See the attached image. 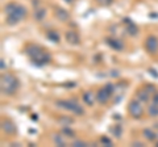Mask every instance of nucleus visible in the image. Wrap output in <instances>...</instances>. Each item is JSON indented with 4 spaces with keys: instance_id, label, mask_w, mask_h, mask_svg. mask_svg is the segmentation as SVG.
Instances as JSON below:
<instances>
[{
    "instance_id": "nucleus-1",
    "label": "nucleus",
    "mask_w": 158,
    "mask_h": 147,
    "mask_svg": "<svg viewBox=\"0 0 158 147\" xmlns=\"http://www.w3.org/2000/svg\"><path fill=\"white\" fill-rule=\"evenodd\" d=\"M4 12L7 14V24L8 25H16L17 22H20L24 17L27 16V8L24 6H20L17 3H8L4 7Z\"/></svg>"
},
{
    "instance_id": "nucleus-2",
    "label": "nucleus",
    "mask_w": 158,
    "mask_h": 147,
    "mask_svg": "<svg viewBox=\"0 0 158 147\" xmlns=\"http://www.w3.org/2000/svg\"><path fill=\"white\" fill-rule=\"evenodd\" d=\"M25 53L27 55L31 58V61L37 66H44V65H48L50 62V55L49 53L45 51L41 46H37V45H28L25 47Z\"/></svg>"
},
{
    "instance_id": "nucleus-3",
    "label": "nucleus",
    "mask_w": 158,
    "mask_h": 147,
    "mask_svg": "<svg viewBox=\"0 0 158 147\" xmlns=\"http://www.w3.org/2000/svg\"><path fill=\"white\" fill-rule=\"evenodd\" d=\"M19 89V80L15 77L12 74H3L0 77V91L3 95L12 96L16 93Z\"/></svg>"
},
{
    "instance_id": "nucleus-4",
    "label": "nucleus",
    "mask_w": 158,
    "mask_h": 147,
    "mask_svg": "<svg viewBox=\"0 0 158 147\" xmlns=\"http://www.w3.org/2000/svg\"><path fill=\"white\" fill-rule=\"evenodd\" d=\"M57 105L59 108H62V109H66L69 112H73V113H75L78 116H82L85 114V110H83V108L77 104L75 101H71V100H59L57 101Z\"/></svg>"
},
{
    "instance_id": "nucleus-5",
    "label": "nucleus",
    "mask_w": 158,
    "mask_h": 147,
    "mask_svg": "<svg viewBox=\"0 0 158 147\" xmlns=\"http://www.w3.org/2000/svg\"><path fill=\"white\" fill-rule=\"evenodd\" d=\"M112 93H113V84L108 83L107 85H104L103 88H100V89L98 91L96 100L100 102V104H106V102L110 100V97L112 96Z\"/></svg>"
},
{
    "instance_id": "nucleus-6",
    "label": "nucleus",
    "mask_w": 158,
    "mask_h": 147,
    "mask_svg": "<svg viewBox=\"0 0 158 147\" xmlns=\"http://www.w3.org/2000/svg\"><path fill=\"white\" fill-rule=\"evenodd\" d=\"M128 112L133 118H140V117L144 114V108L141 105L140 100H132L128 105Z\"/></svg>"
},
{
    "instance_id": "nucleus-7",
    "label": "nucleus",
    "mask_w": 158,
    "mask_h": 147,
    "mask_svg": "<svg viewBox=\"0 0 158 147\" xmlns=\"http://www.w3.org/2000/svg\"><path fill=\"white\" fill-rule=\"evenodd\" d=\"M145 47L150 54H156L158 51V38L154 36H149L145 40Z\"/></svg>"
},
{
    "instance_id": "nucleus-8",
    "label": "nucleus",
    "mask_w": 158,
    "mask_h": 147,
    "mask_svg": "<svg viewBox=\"0 0 158 147\" xmlns=\"http://www.w3.org/2000/svg\"><path fill=\"white\" fill-rule=\"evenodd\" d=\"M2 130L6 134H9V135H15L17 133L16 125H15L11 120H3L2 121Z\"/></svg>"
},
{
    "instance_id": "nucleus-9",
    "label": "nucleus",
    "mask_w": 158,
    "mask_h": 147,
    "mask_svg": "<svg viewBox=\"0 0 158 147\" xmlns=\"http://www.w3.org/2000/svg\"><path fill=\"white\" fill-rule=\"evenodd\" d=\"M65 37H66V41H67L69 43H71V45H78V43L81 42L78 33H77L75 30H69V32H66Z\"/></svg>"
},
{
    "instance_id": "nucleus-10",
    "label": "nucleus",
    "mask_w": 158,
    "mask_h": 147,
    "mask_svg": "<svg viewBox=\"0 0 158 147\" xmlns=\"http://www.w3.org/2000/svg\"><path fill=\"white\" fill-rule=\"evenodd\" d=\"M107 43H108V46H110L111 49H113V50H117V51H120L124 49V45H123V42L120 40H115V38H108L107 40Z\"/></svg>"
},
{
    "instance_id": "nucleus-11",
    "label": "nucleus",
    "mask_w": 158,
    "mask_h": 147,
    "mask_svg": "<svg viewBox=\"0 0 158 147\" xmlns=\"http://www.w3.org/2000/svg\"><path fill=\"white\" fill-rule=\"evenodd\" d=\"M56 17L58 18L59 21L65 22V21L69 20L70 14H69V12L66 11V9H63V8H57V9H56Z\"/></svg>"
},
{
    "instance_id": "nucleus-12",
    "label": "nucleus",
    "mask_w": 158,
    "mask_h": 147,
    "mask_svg": "<svg viewBox=\"0 0 158 147\" xmlns=\"http://www.w3.org/2000/svg\"><path fill=\"white\" fill-rule=\"evenodd\" d=\"M150 92L146 89V88H144V89H141V91H138V93H137V100H140L141 102H148L150 99Z\"/></svg>"
},
{
    "instance_id": "nucleus-13",
    "label": "nucleus",
    "mask_w": 158,
    "mask_h": 147,
    "mask_svg": "<svg viewBox=\"0 0 158 147\" xmlns=\"http://www.w3.org/2000/svg\"><path fill=\"white\" fill-rule=\"evenodd\" d=\"M124 22L128 24V33H129L131 36H136V34L138 33L137 26H136L132 21H129V18H124Z\"/></svg>"
},
{
    "instance_id": "nucleus-14",
    "label": "nucleus",
    "mask_w": 158,
    "mask_h": 147,
    "mask_svg": "<svg viewBox=\"0 0 158 147\" xmlns=\"http://www.w3.org/2000/svg\"><path fill=\"white\" fill-rule=\"evenodd\" d=\"M46 16V11L44 8H36L34 11V20L36 21H42Z\"/></svg>"
},
{
    "instance_id": "nucleus-15",
    "label": "nucleus",
    "mask_w": 158,
    "mask_h": 147,
    "mask_svg": "<svg viewBox=\"0 0 158 147\" xmlns=\"http://www.w3.org/2000/svg\"><path fill=\"white\" fill-rule=\"evenodd\" d=\"M83 101L86 102L87 105H94V102H95V96H94L92 92H85L83 93Z\"/></svg>"
},
{
    "instance_id": "nucleus-16",
    "label": "nucleus",
    "mask_w": 158,
    "mask_h": 147,
    "mask_svg": "<svg viewBox=\"0 0 158 147\" xmlns=\"http://www.w3.org/2000/svg\"><path fill=\"white\" fill-rule=\"evenodd\" d=\"M46 38H48L49 41L54 42V43L59 42V34H58V32H56V30H49V32L46 33Z\"/></svg>"
},
{
    "instance_id": "nucleus-17",
    "label": "nucleus",
    "mask_w": 158,
    "mask_h": 147,
    "mask_svg": "<svg viewBox=\"0 0 158 147\" xmlns=\"http://www.w3.org/2000/svg\"><path fill=\"white\" fill-rule=\"evenodd\" d=\"M142 134H144V137H145L148 141H156L157 139V134L152 129H144Z\"/></svg>"
},
{
    "instance_id": "nucleus-18",
    "label": "nucleus",
    "mask_w": 158,
    "mask_h": 147,
    "mask_svg": "<svg viewBox=\"0 0 158 147\" xmlns=\"http://www.w3.org/2000/svg\"><path fill=\"white\" fill-rule=\"evenodd\" d=\"M148 113H149V116H152V117H157L158 116V104L152 102L149 105V108H148Z\"/></svg>"
},
{
    "instance_id": "nucleus-19",
    "label": "nucleus",
    "mask_w": 158,
    "mask_h": 147,
    "mask_svg": "<svg viewBox=\"0 0 158 147\" xmlns=\"http://www.w3.org/2000/svg\"><path fill=\"white\" fill-rule=\"evenodd\" d=\"M54 143L56 145H58V146H61V147H63V146H66V142H65V139L62 138V135H54Z\"/></svg>"
},
{
    "instance_id": "nucleus-20",
    "label": "nucleus",
    "mask_w": 158,
    "mask_h": 147,
    "mask_svg": "<svg viewBox=\"0 0 158 147\" xmlns=\"http://www.w3.org/2000/svg\"><path fill=\"white\" fill-rule=\"evenodd\" d=\"M111 131L113 134H115V137L116 138H120V135H121V127L118 126V125H116V126H113V127H111Z\"/></svg>"
},
{
    "instance_id": "nucleus-21",
    "label": "nucleus",
    "mask_w": 158,
    "mask_h": 147,
    "mask_svg": "<svg viewBox=\"0 0 158 147\" xmlns=\"http://www.w3.org/2000/svg\"><path fill=\"white\" fill-rule=\"evenodd\" d=\"M73 146H75V147H86V146H88V143H87V142H85V141L77 139V141L73 142Z\"/></svg>"
},
{
    "instance_id": "nucleus-22",
    "label": "nucleus",
    "mask_w": 158,
    "mask_h": 147,
    "mask_svg": "<svg viewBox=\"0 0 158 147\" xmlns=\"http://www.w3.org/2000/svg\"><path fill=\"white\" fill-rule=\"evenodd\" d=\"M63 134H66L67 137H70V138H73L74 135H75V133H74V131L71 130V129H69V127H63Z\"/></svg>"
},
{
    "instance_id": "nucleus-23",
    "label": "nucleus",
    "mask_w": 158,
    "mask_h": 147,
    "mask_svg": "<svg viewBox=\"0 0 158 147\" xmlns=\"http://www.w3.org/2000/svg\"><path fill=\"white\" fill-rule=\"evenodd\" d=\"M98 4H100V6H110V4L112 3V0H96Z\"/></svg>"
},
{
    "instance_id": "nucleus-24",
    "label": "nucleus",
    "mask_w": 158,
    "mask_h": 147,
    "mask_svg": "<svg viewBox=\"0 0 158 147\" xmlns=\"http://www.w3.org/2000/svg\"><path fill=\"white\" fill-rule=\"evenodd\" d=\"M100 142H102L103 145H106V146H112V142H111L110 139H107L106 137H103V138L100 139Z\"/></svg>"
},
{
    "instance_id": "nucleus-25",
    "label": "nucleus",
    "mask_w": 158,
    "mask_h": 147,
    "mask_svg": "<svg viewBox=\"0 0 158 147\" xmlns=\"http://www.w3.org/2000/svg\"><path fill=\"white\" fill-rule=\"evenodd\" d=\"M152 102H154V104H158V92L157 93H153V101Z\"/></svg>"
},
{
    "instance_id": "nucleus-26",
    "label": "nucleus",
    "mask_w": 158,
    "mask_h": 147,
    "mask_svg": "<svg viewBox=\"0 0 158 147\" xmlns=\"http://www.w3.org/2000/svg\"><path fill=\"white\" fill-rule=\"evenodd\" d=\"M59 121H61V122H66V124H70V122H73L70 118H61Z\"/></svg>"
},
{
    "instance_id": "nucleus-27",
    "label": "nucleus",
    "mask_w": 158,
    "mask_h": 147,
    "mask_svg": "<svg viewBox=\"0 0 158 147\" xmlns=\"http://www.w3.org/2000/svg\"><path fill=\"white\" fill-rule=\"evenodd\" d=\"M6 67L7 66H6V63H4V59H2V70L4 71V70H6Z\"/></svg>"
},
{
    "instance_id": "nucleus-28",
    "label": "nucleus",
    "mask_w": 158,
    "mask_h": 147,
    "mask_svg": "<svg viewBox=\"0 0 158 147\" xmlns=\"http://www.w3.org/2000/svg\"><path fill=\"white\" fill-rule=\"evenodd\" d=\"M133 145H135V146H142V143H140V142H135Z\"/></svg>"
},
{
    "instance_id": "nucleus-29",
    "label": "nucleus",
    "mask_w": 158,
    "mask_h": 147,
    "mask_svg": "<svg viewBox=\"0 0 158 147\" xmlns=\"http://www.w3.org/2000/svg\"><path fill=\"white\" fill-rule=\"evenodd\" d=\"M65 2H66V3H71V2H73V0H65Z\"/></svg>"
}]
</instances>
